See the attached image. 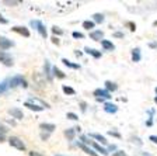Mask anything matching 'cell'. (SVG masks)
I'll return each mask as SVG.
<instances>
[{
  "mask_svg": "<svg viewBox=\"0 0 157 156\" xmlns=\"http://www.w3.org/2000/svg\"><path fill=\"white\" fill-rule=\"evenodd\" d=\"M153 24H154V26H157V21H154V23H153Z\"/></svg>",
  "mask_w": 157,
  "mask_h": 156,
  "instance_id": "45",
  "label": "cell"
},
{
  "mask_svg": "<svg viewBox=\"0 0 157 156\" xmlns=\"http://www.w3.org/2000/svg\"><path fill=\"white\" fill-rule=\"evenodd\" d=\"M84 51L87 52V54H90V55H93L94 58H101V52L97 51V49H93V48H84Z\"/></svg>",
  "mask_w": 157,
  "mask_h": 156,
  "instance_id": "16",
  "label": "cell"
},
{
  "mask_svg": "<svg viewBox=\"0 0 157 156\" xmlns=\"http://www.w3.org/2000/svg\"><path fill=\"white\" fill-rule=\"evenodd\" d=\"M91 145H93V148H94V149L97 150V152H101L102 155H105V156L108 155V150H107V149H104V148H101V146H100V145H98V143L91 142Z\"/></svg>",
  "mask_w": 157,
  "mask_h": 156,
  "instance_id": "21",
  "label": "cell"
},
{
  "mask_svg": "<svg viewBox=\"0 0 157 156\" xmlns=\"http://www.w3.org/2000/svg\"><path fill=\"white\" fill-rule=\"evenodd\" d=\"M11 46H13V42L10 39L4 38V37H0V49L2 51H6V49L11 48Z\"/></svg>",
  "mask_w": 157,
  "mask_h": 156,
  "instance_id": "6",
  "label": "cell"
},
{
  "mask_svg": "<svg viewBox=\"0 0 157 156\" xmlns=\"http://www.w3.org/2000/svg\"><path fill=\"white\" fill-rule=\"evenodd\" d=\"M105 87H107V91L109 93V91H115V90H117L118 86H117V83H114V82L107 80V82H105Z\"/></svg>",
  "mask_w": 157,
  "mask_h": 156,
  "instance_id": "15",
  "label": "cell"
},
{
  "mask_svg": "<svg viewBox=\"0 0 157 156\" xmlns=\"http://www.w3.org/2000/svg\"><path fill=\"white\" fill-rule=\"evenodd\" d=\"M150 46H151V48H156V46H157V44H154V42H151V44H150Z\"/></svg>",
  "mask_w": 157,
  "mask_h": 156,
  "instance_id": "44",
  "label": "cell"
},
{
  "mask_svg": "<svg viewBox=\"0 0 157 156\" xmlns=\"http://www.w3.org/2000/svg\"><path fill=\"white\" fill-rule=\"evenodd\" d=\"M132 59H133V62H139L140 61V49L136 48L132 51Z\"/></svg>",
  "mask_w": 157,
  "mask_h": 156,
  "instance_id": "20",
  "label": "cell"
},
{
  "mask_svg": "<svg viewBox=\"0 0 157 156\" xmlns=\"http://www.w3.org/2000/svg\"><path fill=\"white\" fill-rule=\"evenodd\" d=\"M101 45L105 51H114L115 49V45L111 42V41H108V39H102L101 41Z\"/></svg>",
  "mask_w": 157,
  "mask_h": 156,
  "instance_id": "13",
  "label": "cell"
},
{
  "mask_svg": "<svg viewBox=\"0 0 157 156\" xmlns=\"http://www.w3.org/2000/svg\"><path fill=\"white\" fill-rule=\"evenodd\" d=\"M29 103H33V104H35V106H38V107H42V108H49V104L48 103H45V101H41L39 98H36V97H33V98H29Z\"/></svg>",
  "mask_w": 157,
  "mask_h": 156,
  "instance_id": "9",
  "label": "cell"
},
{
  "mask_svg": "<svg viewBox=\"0 0 157 156\" xmlns=\"http://www.w3.org/2000/svg\"><path fill=\"white\" fill-rule=\"evenodd\" d=\"M149 139H150L153 143H157V137H156V135H150V138H149Z\"/></svg>",
  "mask_w": 157,
  "mask_h": 156,
  "instance_id": "37",
  "label": "cell"
},
{
  "mask_svg": "<svg viewBox=\"0 0 157 156\" xmlns=\"http://www.w3.org/2000/svg\"><path fill=\"white\" fill-rule=\"evenodd\" d=\"M90 137L94 138V139H97L98 142H101L102 145H107V139H105L102 135H100V134H90Z\"/></svg>",
  "mask_w": 157,
  "mask_h": 156,
  "instance_id": "19",
  "label": "cell"
},
{
  "mask_svg": "<svg viewBox=\"0 0 157 156\" xmlns=\"http://www.w3.org/2000/svg\"><path fill=\"white\" fill-rule=\"evenodd\" d=\"M94 21H90V20H86V21H83V28L86 30H91L94 28Z\"/></svg>",
  "mask_w": 157,
  "mask_h": 156,
  "instance_id": "24",
  "label": "cell"
},
{
  "mask_svg": "<svg viewBox=\"0 0 157 156\" xmlns=\"http://www.w3.org/2000/svg\"><path fill=\"white\" fill-rule=\"evenodd\" d=\"M62 62H63V65H66L67 68H72V69H80V65H78V63H73V62L67 61L66 58H63V59H62Z\"/></svg>",
  "mask_w": 157,
  "mask_h": 156,
  "instance_id": "18",
  "label": "cell"
},
{
  "mask_svg": "<svg viewBox=\"0 0 157 156\" xmlns=\"http://www.w3.org/2000/svg\"><path fill=\"white\" fill-rule=\"evenodd\" d=\"M10 87H17V86H23V87H28V83L25 82V79L23 76H14L9 80Z\"/></svg>",
  "mask_w": 157,
  "mask_h": 156,
  "instance_id": "1",
  "label": "cell"
},
{
  "mask_svg": "<svg viewBox=\"0 0 157 156\" xmlns=\"http://www.w3.org/2000/svg\"><path fill=\"white\" fill-rule=\"evenodd\" d=\"M156 93H157V87H156Z\"/></svg>",
  "mask_w": 157,
  "mask_h": 156,
  "instance_id": "47",
  "label": "cell"
},
{
  "mask_svg": "<svg viewBox=\"0 0 157 156\" xmlns=\"http://www.w3.org/2000/svg\"><path fill=\"white\" fill-rule=\"evenodd\" d=\"M109 135H112V137H117V138H121V135L118 132H115V131H109Z\"/></svg>",
  "mask_w": 157,
  "mask_h": 156,
  "instance_id": "35",
  "label": "cell"
},
{
  "mask_svg": "<svg viewBox=\"0 0 157 156\" xmlns=\"http://www.w3.org/2000/svg\"><path fill=\"white\" fill-rule=\"evenodd\" d=\"M67 118H70V120H73V121H76V120H78V117L76 115L75 113H67V115H66Z\"/></svg>",
  "mask_w": 157,
  "mask_h": 156,
  "instance_id": "31",
  "label": "cell"
},
{
  "mask_svg": "<svg viewBox=\"0 0 157 156\" xmlns=\"http://www.w3.org/2000/svg\"><path fill=\"white\" fill-rule=\"evenodd\" d=\"M29 156H44V155H41L39 152H34L33 150V152H29Z\"/></svg>",
  "mask_w": 157,
  "mask_h": 156,
  "instance_id": "39",
  "label": "cell"
},
{
  "mask_svg": "<svg viewBox=\"0 0 157 156\" xmlns=\"http://www.w3.org/2000/svg\"><path fill=\"white\" fill-rule=\"evenodd\" d=\"M24 107L29 108V110H33V111H42L44 110L42 107H38V106H35V104H33V103H29V101H25V103H24Z\"/></svg>",
  "mask_w": 157,
  "mask_h": 156,
  "instance_id": "17",
  "label": "cell"
},
{
  "mask_svg": "<svg viewBox=\"0 0 157 156\" xmlns=\"http://www.w3.org/2000/svg\"><path fill=\"white\" fill-rule=\"evenodd\" d=\"M52 72H53V75H55V76H58L59 79H65V78H66V75H65V73H63L62 70H59L58 68H53V69H52Z\"/></svg>",
  "mask_w": 157,
  "mask_h": 156,
  "instance_id": "25",
  "label": "cell"
},
{
  "mask_svg": "<svg viewBox=\"0 0 157 156\" xmlns=\"http://www.w3.org/2000/svg\"><path fill=\"white\" fill-rule=\"evenodd\" d=\"M52 33L53 34H55V35H62V34H63V31H62V30H60V28H59V27H52Z\"/></svg>",
  "mask_w": 157,
  "mask_h": 156,
  "instance_id": "30",
  "label": "cell"
},
{
  "mask_svg": "<svg viewBox=\"0 0 157 156\" xmlns=\"http://www.w3.org/2000/svg\"><path fill=\"white\" fill-rule=\"evenodd\" d=\"M80 106H82V110L86 111V107H87V104H86L84 101H82V103H80Z\"/></svg>",
  "mask_w": 157,
  "mask_h": 156,
  "instance_id": "41",
  "label": "cell"
},
{
  "mask_svg": "<svg viewBox=\"0 0 157 156\" xmlns=\"http://www.w3.org/2000/svg\"><path fill=\"white\" fill-rule=\"evenodd\" d=\"M93 18H94V23H98V24L104 23V16H102L101 13H95L94 16H93Z\"/></svg>",
  "mask_w": 157,
  "mask_h": 156,
  "instance_id": "23",
  "label": "cell"
},
{
  "mask_svg": "<svg viewBox=\"0 0 157 156\" xmlns=\"http://www.w3.org/2000/svg\"><path fill=\"white\" fill-rule=\"evenodd\" d=\"M11 30H13L14 33H18L20 35L29 37V31H28V28H25V27H18V26H16V27H13Z\"/></svg>",
  "mask_w": 157,
  "mask_h": 156,
  "instance_id": "8",
  "label": "cell"
},
{
  "mask_svg": "<svg viewBox=\"0 0 157 156\" xmlns=\"http://www.w3.org/2000/svg\"><path fill=\"white\" fill-rule=\"evenodd\" d=\"M9 87H10V86H9V80H4L3 83L0 85V94H2V93H4V91H6Z\"/></svg>",
  "mask_w": 157,
  "mask_h": 156,
  "instance_id": "27",
  "label": "cell"
},
{
  "mask_svg": "<svg viewBox=\"0 0 157 156\" xmlns=\"http://www.w3.org/2000/svg\"><path fill=\"white\" fill-rule=\"evenodd\" d=\"M9 143L13 148L18 149V150H24V149H25V145H24V142L20 139V138H17V137H10L9 138Z\"/></svg>",
  "mask_w": 157,
  "mask_h": 156,
  "instance_id": "2",
  "label": "cell"
},
{
  "mask_svg": "<svg viewBox=\"0 0 157 156\" xmlns=\"http://www.w3.org/2000/svg\"><path fill=\"white\" fill-rule=\"evenodd\" d=\"M52 42L56 44V45H59V39L58 38H52Z\"/></svg>",
  "mask_w": 157,
  "mask_h": 156,
  "instance_id": "43",
  "label": "cell"
},
{
  "mask_svg": "<svg viewBox=\"0 0 157 156\" xmlns=\"http://www.w3.org/2000/svg\"><path fill=\"white\" fill-rule=\"evenodd\" d=\"M75 132H76V130H75V128H70V130H66V131H65V137L67 138L69 141H72L73 138H75Z\"/></svg>",
  "mask_w": 157,
  "mask_h": 156,
  "instance_id": "22",
  "label": "cell"
},
{
  "mask_svg": "<svg viewBox=\"0 0 157 156\" xmlns=\"http://www.w3.org/2000/svg\"><path fill=\"white\" fill-rule=\"evenodd\" d=\"M9 114H10V115H11L13 118H16V120H21V118L24 117L23 111L20 110V108H17V107L10 108V110H9Z\"/></svg>",
  "mask_w": 157,
  "mask_h": 156,
  "instance_id": "5",
  "label": "cell"
},
{
  "mask_svg": "<svg viewBox=\"0 0 157 156\" xmlns=\"http://www.w3.org/2000/svg\"><path fill=\"white\" fill-rule=\"evenodd\" d=\"M154 101H156V103H157V97H156V98H154Z\"/></svg>",
  "mask_w": 157,
  "mask_h": 156,
  "instance_id": "46",
  "label": "cell"
},
{
  "mask_svg": "<svg viewBox=\"0 0 157 156\" xmlns=\"http://www.w3.org/2000/svg\"><path fill=\"white\" fill-rule=\"evenodd\" d=\"M62 90L65 91L66 94H70V96H73V94H75V93H76V91H75V89L69 87V86H63V87H62Z\"/></svg>",
  "mask_w": 157,
  "mask_h": 156,
  "instance_id": "28",
  "label": "cell"
},
{
  "mask_svg": "<svg viewBox=\"0 0 157 156\" xmlns=\"http://www.w3.org/2000/svg\"><path fill=\"white\" fill-rule=\"evenodd\" d=\"M72 35H73V38H84V35L82 33H78V31H75Z\"/></svg>",
  "mask_w": 157,
  "mask_h": 156,
  "instance_id": "32",
  "label": "cell"
},
{
  "mask_svg": "<svg viewBox=\"0 0 157 156\" xmlns=\"http://www.w3.org/2000/svg\"><path fill=\"white\" fill-rule=\"evenodd\" d=\"M0 62L4 63L6 66H11L13 65V58H11L6 51H0Z\"/></svg>",
  "mask_w": 157,
  "mask_h": 156,
  "instance_id": "4",
  "label": "cell"
},
{
  "mask_svg": "<svg viewBox=\"0 0 157 156\" xmlns=\"http://www.w3.org/2000/svg\"><path fill=\"white\" fill-rule=\"evenodd\" d=\"M48 138H49V134H41V139H42V141H46V139H48Z\"/></svg>",
  "mask_w": 157,
  "mask_h": 156,
  "instance_id": "34",
  "label": "cell"
},
{
  "mask_svg": "<svg viewBox=\"0 0 157 156\" xmlns=\"http://www.w3.org/2000/svg\"><path fill=\"white\" fill-rule=\"evenodd\" d=\"M102 37H104L102 31H91L90 33V38L94 39V41H102Z\"/></svg>",
  "mask_w": 157,
  "mask_h": 156,
  "instance_id": "12",
  "label": "cell"
},
{
  "mask_svg": "<svg viewBox=\"0 0 157 156\" xmlns=\"http://www.w3.org/2000/svg\"><path fill=\"white\" fill-rule=\"evenodd\" d=\"M112 156H126V155H125L124 150H118V152H115Z\"/></svg>",
  "mask_w": 157,
  "mask_h": 156,
  "instance_id": "33",
  "label": "cell"
},
{
  "mask_svg": "<svg viewBox=\"0 0 157 156\" xmlns=\"http://www.w3.org/2000/svg\"><path fill=\"white\" fill-rule=\"evenodd\" d=\"M39 128L44 131H46V132H53V131L56 130V127L53 125V124H48V122H42L41 125H39Z\"/></svg>",
  "mask_w": 157,
  "mask_h": 156,
  "instance_id": "11",
  "label": "cell"
},
{
  "mask_svg": "<svg viewBox=\"0 0 157 156\" xmlns=\"http://www.w3.org/2000/svg\"><path fill=\"white\" fill-rule=\"evenodd\" d=\"M126 26H128V27H131L132 31H135V30H136V26H135L133 23H126Z\"/></svg>",
  "mask_w": 157,
  "mask_h": 156,
  "instance_id": "36",
  "label": "cell"
},
{
  "mask_svg": "<svg viewBox=\"0 0 157 156\" xmlns=\"http://www.w3.org/2000/svg\"><path fill=\"white\" fill-rule=\"evenodd\" d=\"M93 94L95 96V98H109L111 97L109 93H108L107 90H102V89H97V90H94Z\"/></svg>",
  "mask_w": 157,
  "mask_h": 156,
  "instance_id": "7",
  "label": "cell"
},
{
  "mask_svg": "<svg viewBox=\"0 0 157 156\" xmlns=\"http://www.w3.org/2000/svg\"><path fill=\"white\" fill-rule=\"evenodd\" d=\"M132 141H133V142H135V141H136V143H137V145H142V141L139 139V138H132Z\"/></svg>",
  "mask_w": 157,
  "mask_h": 156,
  "instance_id": "40",
  "label": "cell"
},
{
  "mask_svg": "<svg viewBox=\"0 0 157 156\" xmlns=\"http://www.w3.org/2000/svg\"><path fill=\"white\" fill-rule=\"evenodd\" d=\"M45 75L48 76L49 80L52 79V76H51V72H49V62L48 61H45Z\"/></svg>",
  "mask_w": 157,
  "mask_h": 156,
  "instance_id": "29",
  "label": "cell"
},
{
  "mask_svg": "<svg viewBox=\"0 0 157 156\" xmlns=\"http://www.w3.org/2000/svg\"><path fill=\"white\" fill-rule=\"evenodd\" d=\"M31 26L33 27H35L36 30H38V33L41 34V37H44V38H46V35H48V33H46V28H45V26H44L41 21H36V20H33L31 21Z\"/></svg>",
  "mask_w": 157,
  "mask_h": 156,
  "instance_id": "3",
  "label": "cell"
},
{
  "mask_svg": "<svg viewBox=\"0 0 157 156\" xmlns=\"http://www.w3.org/2000/svg\"><path fill=\"white\" fill-rule=\"evenodd\" d=\"M104 110L107 111V113H109V114H115L118 111V107L115 106V104H112V103H105L104 104Z\"/></svg>",
  "mask_w": 157,
  "mask_h": 156,
  "instance_id": "10",
  "label": "cell"
},
{
  "mask_svg": "<svg viewBox=\"0 0 157 156\" xmlns=\"http://www.w3.org/2000/svg\"><path fill=\"white\" fill-rule=\"evenodd\" d=\"M0 24H7V20L4 18V17L2 16V14H0Z\"/></svg>",
  "mask_w": 157,
  "mask_h": 156,
  "instance_id": "38",
  "label": "cell"
},
{
  "mask_svg": "<svg viewBox=\"0 0 157 156\" xmlns=\"http://www.w3.org/2000/svg\"><path fill=\"white\" fill-rule=\"evenodd\" d=\"M20 3H21L20 0H3V4L6 6H18Z\"/></svg>",
  "mask_w": 157,
  "mask_h": 156,
  "instance_id": "26",
  "label": "cell"
},
{
  "mask_svg": "<svg viewBox=\"0 0 157 156\" xmlns=\"http://www.w3.org/2000/svg\"><path fill=\"white\" fill-rule=\"evenodd\" d=\"M115 37H117V38H122V37H124V34H122V33H115Z\"/></svg>",
  "mask_w": 157,
  "mask_h": 156,
  "instance_id": "42",
  "label": "cell"
},
{
  "mask_svg": "<svg viewBox=\"0 0 157 156\" xmlns=\"http://www.w3.org/2000/svg\"><path fill=\"white\" fill-rule=\"evenodd\" d=\"M77 146L80 148V149H83V150H84V152L87 153V155H91V156H98L97 153L94 152V150H91V148H88L87 145H84V143H77Z\"/></svg>",
  "mask_w": 157,
  "mask_h": 156,
  "instance_id": "14",
  "label": "cell"
}]
</instances>
